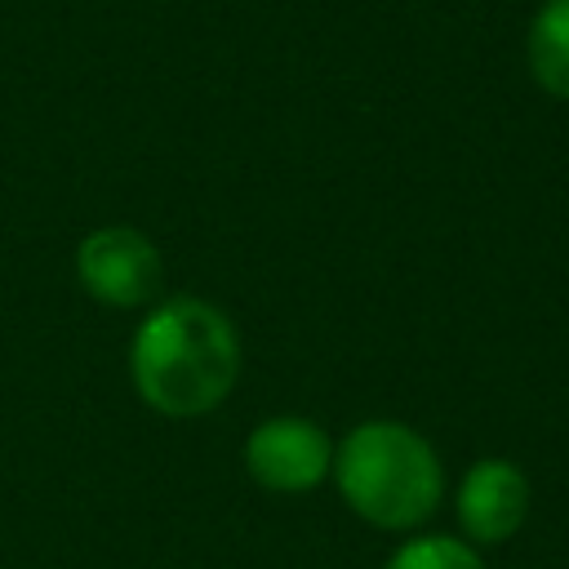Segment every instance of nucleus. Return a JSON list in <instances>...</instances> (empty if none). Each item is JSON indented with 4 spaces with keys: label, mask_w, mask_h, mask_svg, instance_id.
<instances>
[{
    "label": "nucleus",
    "mask_w": 569,
    "mask_h": 569,
    "mask_svg": "<svg viewBox=\"0 0 569 569\" xmlns=\"http://www.w3.org/2000/svg\"><path fill=\"white\" fill-rule=\"evenodd\" d=\"M76 280L107 307H142L160 293V249L138 227H98L76 249Z\"/></svg>",
    "instance_id": "obj_3"
},
{
    "label": "nucleus",
    "mask_w": 569,
    "mask_h": 569,
    "mask_svg": "<svg viewBox=\"0 0 569 569\" xmlns=\"http://www.w3.org/2000/svg\"><path fill=\"white\" fill-rule=\"evenodd\" d=\"M333 485L373 529H418L440 511L445 467L422 431L396 418H369L333 445Z\"/></svg>",
    "instance_id": "obj_2"
},
{
    "label": "nucleus",
    "mask_w": 569,
    "mask_h": 569,
    "mask_svg": "<svg viewBox=\"0 0 569 569\" xmlns=\"http://www.w3.org/2000/svg\"><path fill=\"white\" fill-rule=\"evenodd\" d=\"M387 569H485V565L467 538L422 533V538H409L405 547H396Z\"/></svg>",
    "instance_id": "obj_7"
},
{
    "label": "nucleus",
    "mask_w": 569,
    "mask_h": 569,
    "mask_svg": "<svg viewBox=\"0 0 569 569\" xmlns=\"http://www.w3.org/2000/svg\"><path fill=\"white\" fill-rule=\"evenodd\" d=\"M129 378L156 413L200 418L218 409L240 378V333L231 316L204 298H164L133 329Z\"/></svg>",
    "instance_id": "obj_1"
},
{
    "label": "nucleus",
    "mask_w": 569,
    "mask_h": 569,
    "mask_svg": "<svg viewBox=\"0 0 569 569\" xmlns=\"http://www.w3.org/2000/svg\"><path fill=\"white\" fill-rule=\"evenodd\" d=\"M529 71L551 98H569V0H547L533 13Z\"/></svg>",
    "instance_id": "obj_6"
},
{
    "label": "nucleus",
    "mask_w": 569,
    "mask_h": 569,
    "mask_svg": "<svg viewBox=\"0 0 569 569\" xmlns=\"http://www.w3.org/2000/svg\"><path fill=\"white\" fill-rule=\"evenodd\" d=\"M458 529L471 547H498L520 533L529 516V480L507 458H480L458 485L453 498Z\"/></svg>",
    "instance_id": "obj_5"
},
{
    "label": "nucleus",
    "mask_w": 569,
    "mask_h": 569,
    "mask_svg": "<svg viewBox=\"0 0 569 569\" xmlns=\"http://www.w3.org/2000/svg\"><path fill=\"white\" fill-rule=\"evenodd\" d=\"M244 467L271 493H307L333 471V440L320 422L280 413L249 431Z\"/></svg>",
    "instance_id": "obj_4"
}]
</instances>
